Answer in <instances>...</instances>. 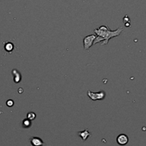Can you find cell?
I'll list each match as a JSON object with an SVG mask.
<instances>
[{
	"mask_svg": "<svg viewBox=\"0 0 146 146\" xmlns=\"http://www.w3.org/2000/svg\"><path fill=\"white\" fill-rule=\"evenodd\" d=\"M87 95L91 98L92 101H98V100H103L106 96V93L104 91H100V92L94 93L91 91H87Z\"/></svg>",
	"mask_w": 146,
	"mask_h": 146,
	"instance_id": "obj_2",
	"label": "cell"
},
{
	"mask_svg": "<svg viewBox=\"0 0 146 146\" xmlns=\"http://www.w3.org/2000/svg\"><path fill=\"white\" fill-rule=\"evenodd\" d=\"M4 49H5L6 51H7V52L11 53V51H12L13 50H14V44H12V43L7 42L5 44H4Z\"/></svg>",
	"mask_w": 146,
	"mask_h": 146,
	"instance_id": "obj_8",
	"label": "cell"
},
{
	"mask_svg": "<svg viewBox=\"0 0 146 146\" xmlns=\"http://www.w3.org/2000/svg\"><path fill=\"white\" fill-rule=\"evenodd\" d=\"M117 143L120 145H125L129 141V138H128V135L125 134H120L116 138Z\"/></svg>",
	"mask_w": 146,
	"mask_h": 146,
	"instance_id": "obj_4",
	"label": "cell"
},
{
	"mask_svg": "<svg viewBox=\"0 0 146 146\" xmlns=\"http://www.w3.org/2000/svg\"><path fill=\"white\" fill-rule=\"evenodd\" d=\"M31 121H30V120H29L28 118H27V119L24 120V121H22V126L24 127V128H29L30 126L31 125Z\"/></svg>",
	"mask_w": 146,
	"mask_h": 146,
	"instance_id": "obj_9",
	"label": "cell"
},
{
	"mask_svg": "<svg viewBox=\"0 0 146 146\" xmlns=\"http://www.w3.org/2000/svg\"><path fill=\"white\" fill-rule=\"evenodd\" d=\"M30 143L32 146H44V142L38 137H32L30 138Z\"/></svg>",
	"mask_w": 146,
	"mask_h": 146,
	"instance_id": "obj_5",
	"label": "cell"
},
{
	"mask_svg": "<svg viewBox=\"0 0 146 146\" xmlns=\"http://www.w3.org/2000/svg\"><path fill=\"white\" fill-rule=\"evenodd\" d=\"M14 101H13V100H8V101H7V106L8 107H12L13 106H14Z\"/></svg>",
	"mask_w": 146,
	"mask_h": 146,
	"instance_id": "obj_11",
	"label": "cell"
},
{
	"mask_svg": "<svg viewBox=\"0 0 146 146\" xmlns=\"http://www.w3.org/2000/svg\"><path fill=\"white\" fill-rule=\"evenodd\" d=\"M96 35L94 34H91V35H88L86 36L84 38V50H88V48H91L93 45H94V42L95 41Z\"/></svg>",
	"mask_w": 146,
	"mask_h": 146,
	"instance_id": "obj_3",
	"label": "cell"
},
{
	"mask_svg": "<svg viewBox=\"0 0 146 146\" xmlns=\"http://www.w3.org/2000/svg\"><path fill=\"white\" fill-rule=\"evenodd\" d=\"M122 31L123 28H118L116 30L112 31L107 26H101L99 28L94 30V32L98 35V36L96 38L94 44L101 42V45H106L111 38L119 36Z\"/></svg>",
	"mask_w": 146,
	"mask_h": 146,
	"instance_id": "obj_1",
	"label": "cell"
},
{
	"mask_svg": "<svg viewBox=\"0 0 146 146\" xmlns=\"http://www.w3.org/2000/svg\"><path fill=\"white\" fill-rule=\"evenodd\" d=\"M78 136H80L81 138V139L84 141H86L87 139H88V137L91 136V133L88 131V129H86L83 131H79L78 133Z\"/></svg>",
	"mask_w": 146,
	"mask_h": 146,
	"instance_id": "obj_6",
	"label": "cell"
},
{
	"mask_svg": "<svg viewBox=\"0 0 146 146\" xmlns=\"http://www.w3.org/2000/svg\"><path fill=\"white\" fill-rule=\"evenodd\" d=\"M36 114L34 113V112H29L28 113H27V118H28L29 120H30V121H33V120H34L36 118Z\"/></svg>",
	"mask_w": 146,
	"mask_h": 146,
	"instance_id": "obj_10",
	"label": "cell"
},
{
	"mask_svg": "<svg viewBox=\"0 0 146 146\" xmlns=\"http://www.w3.org/2000/svg\"><path fill=\"white\" fill-rule=\"evenodd\" d=\"M12 74L14 76V83H19L21 80V75L19 71L17 69H14L12 71Z\"/></svg>",
	"mask_w": 146,
	"mask_h": 146,
	"instance_id": "obj_7",
	"label": "cell"
}]
</instances>
